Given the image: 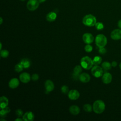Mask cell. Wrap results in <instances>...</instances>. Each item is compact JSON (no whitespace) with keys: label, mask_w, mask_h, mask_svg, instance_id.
Here are the masks:
<instances>
[{"label":"cell","mask_w":121,"mask_h":121,"mask_svg":"<svg viewBox=\"0 0 121 121\" xmlns=\"http://www.w3.org/2000/svg\"><path fill=\"white\" fill-rule=\"evenodd\" d=\"M16 113L18 117H21L23 115V112L22 110L21 109H17L16 111Z\"/></svg>","instance_id":"cell-30"},{"label":"cell","mask_w":121,"mask_h":121,"mask_svg":"<svg viewBox=\"0 0 121 121\" xmlns=\"http://www.w3.org/2000/svg\"><path fill=\"white\" fill-rule=\"evenodd\" d=\"M19 84V80L17 78H12L9 82V85L10 88L14 89L17 88Z\"/></svg>","instance_id":"cell-15"},{"label":"cell","mask_w":121,"mask_h":121,"mask_svg":"<svg viewBox=\"0 0 121 121\" xmlns=\"http://www.w3.org/2000/svg\"><path fill=\"white\" fill-rule=\"evenodd\" d=\"M92 50H93V47L90 44H87L85 47V50L86 52H92Z\"/></svg>","instance_id":"cell-28"},{"label":"cell","mask_w":121,"mask_h":121,"mask_svg":"<svg viewBox=\"0 0 121 121\" xmlns=\"http://www.w3.org/2000/svg\"><path fill=\"white\" fill-rule=\"evenodd\" d=\"M0 121H6V120L3 119H0Z\"/></svg>","instance_id":"cell-38"},{"label":"cell","mask_w":121,"mask_h":121,"mask_svg":"<svg viewBox=\"0 0 121 121\" xmlns=\"http://www.w3.org/2000/svg\"><path fill=\"white\" fill-rule=\"evenodd\" d=\"M22 120H23V119H21L19 118H17V119H16L15 120L16 121H22Z\"/></svg>","instance_id":"cell-35"},{"label":"cell","mask_w":121,"mask_h":121,"mask_svg":"<svg viewBox=\"0 0 121 121\" xmlns=\"http://www.w3.org/2000/svg\"><path fill=\"white\" fill-rule=\"evenodd\" d=\"M95 27L97 30H102L104 28V26L102 22H98L96 23V24L95 25Z\"/></svg>","instance_id":"cell-26"},{"label":"cell","mask_w":121,"mask_h":121,"mask_svg":"<svg viewBox=\"0 0 121 121\" xmlns=\"http://www.w3.org/2000/svg\"><path fill=\"white\" fill-rule=\"evenodd\" d=\"M79 79L82 82L87 83L89 81L90 79V76L88 74L86 73H83L79 75Z\"/></svg>","instance_id":"cell-14"},{"label":"cell","mask_w":121,"mask_h":121,"mask_svg":"<svg viewBox=\"0 0 121 121\" xmlns=\"http://www.w3.org/2000/svg\"><path fill=\"white\" fill-rule=\"evenodd\" d=\"M82 67L79 65H77L74 69L73 74L77 76H79V74L82 72Z\"/></svg>","instance_id":"cell-23"},{"label":"cell","mask_w":121,"mask_h":121,"mask_svg":"<svg viewBox=\"0 0 121 121\" xmlns=\"http://www.w3.org/2000/svg\"><path fill=\"white\" fill-rule=\"evenodd\" d=\"M2 23V17H0V24Z\"/></svg>","instance_id":"cell-37"},{"label":"cell","mask_w":121,"mask_h":121,"mask_svg":"<svg viewBox=\"0 0 121 121\" xmlns=\"http://www.w3.org/2000/svg\"><path fill=\"white\" fill-rule=\"evenodd\" d=\"M31 79L29 74L26 72H23L21 73L19 76V79L24 83H27L30 81Z\"/></svg>","instance_id":"cell-11"},{"label":"cell","mask_w":121,"mask_h":121,"mask_svg":"<svg viewBox=\"0 0 121 121\" xmlns=\"http://www.w3.org/2000/svg\"><path fill=\"white\" fill-rule=\"evenodd\" d=\"M39 1L38 0H29L27 3L26 7L30 11H34L39 7Z\"/></svg>","instance_id":"cell-5"},{"label":"cell","mask_w":121,"mask_h":121,"mask_svg":"<svg viewBox=\"0 0 121 121\" xmlns=\"http://www.w3.org/2000/svg\"><path fill=\"white\" fill-rule=\"evenodd\" d=\"M111 65H112V67H116V66L117 65V62L115 61H113L112 62Z\"/></svg>","instance_id":"cell-33"},{"label":"cell","mask_w":121,"mask_h":121,"mask_svg":"<svg viewBox=\"0 0 121 121\" xmlns=\"http://www.w3.org/2000/svg\"><path fill=\"white\" fill-rule=\"evenodd\" d=\"M102 79L104 83L106 84H109L112 80V76L109 72H105L102 76Z\"/></svg>","instance_id":"cell-10"},{"label":"cell","mask_w":121,"mask_h":121,"mask_svg":"<svg viewBox=\"0 0 121 121\" xmlns=\"http://www.w3.org/2000/svg\"><path fill=\"white\" fill-rule=\"evenodd\" d=\"M120 69H121V62L120 64Z\"/></svg>","instance_id":"cell-39"},{"label":"cell","mask_w":121,"mask_h":121,"mask_svg":"<svg viewBox=\"0 0 121 121\" xmlns=\"http://www.w3.org/2000/svg\"><path fill=\"white\" fill-rule=\"evenodd\" d=\"M61 92L64 94H67L68 93V92H69L68 87L65 85L61 87Z\"/></svg>","instance_id":"cell-29"},{"label":"cell","mask_w":121,"mask_h":121,"mask_svg":"<svg viewBox=\"0 0 121 121\" xmlns=\"http://www.w3.org/2000/svg\"><path fill=\"white\" fill-rule=\"evenodd\" d=\"M111 37L114 40H118L121 39V29H116L113 30L111 34Z\"/></svg>","instance_id":"cell-9"},{"label":"cell","mask_w":121,"mask_h":121,"mask_svg":"<svg viewBox=\"0 0 121 121\" xmlns=\"http://www.w3.org/2000/svg\"><path fill=\"white\" fill-rule=\"evenodd\" d=\"M35 116L32 112H27L23 115V119L25 121H33Z\"/></svg>","instance_id":"cell-13"},{"label":"cell","mask_w":121,"mask_h":121,"mask_svg":"<svg viewBox=\"0 0 121 121\" xmlns=\"http://www.w3.org/2000/svg\"><path fill=\"white\" fill-rule=\"evenodd\" d=\"M83 109L86 112H91L92 111V106L89 104H85L83 106Z\"/></svg>","instance_id":"cell-25"},{"label":"cell","mask_w":121,"mask_h":121,"mask_svg":"<svg viewBox=\"0 0 121 121\" xmlns=\"http://www.w3.org/2000/svg\"><path fill=\"white\" fill-rule=\"evenodd\" d=\"M111 64L108 61H104L102 64V68L105 70H108L112 68Z\"/></svg>","instance_id":"cell-21"},{"label":"cell","mask_w":121,"mask_h":121,"mask_svg":"<svg viewBox=\"0 0 121 121\" xmlns=\"http://www.w3.org/2000/svg\"><path fill=\"white\" fill-rule=\"evenodd\" d=\"M0 108H4L7 107L9 104V100L8 99L4 96H2L0 98Z\"/></svg>","instance_id":"cell-17"},{"label":"cell","mask_w":121,"mask_h":121,"mask_svg":"<svg viewBox=\"0 0 121 121\" xmlns=\"http://www.w3.org/2000/svg\"><path fill=\"white\" fill-rule=\"evenodd\" d=\"M1 48H2V44H1V43H0V50L1 49Z\"/></svg>","instance_id":"cell-40"},{"label":"cell","mask_w":121,"mask_h":121,"mask_svg":"<svg viewBox=\"0 0 121 121\" xmlns=\"http://www.w3.org/2000/svg\"><path fill=\"white\" fill-rule=\"evenodd\" d=\"M39 79V75L37 74H34L32 76V79L33 81H36Z\"/></svg>","instance_id":"cell-32"},{"label":"cell","mask_w":121,"mask_h":121,"mask_svg":"<svg viewBox=\"0 0 121 121\" xmlns=\"http://www.w3.org/2000/svg\"><path fill=\"white\" fill-rule=\"evenodd\" d=\"M80 96L79 92L75 89H73L69 91L68 93L69 98L72 100H75L78 99Z\"/></svg>","instance_id":"cell-8"},{"label":"cell","mask_w":121,"mask_h":121,"mask_svg":"<svg viewBox=\"0 0 121 121\" xmlns=\"http://www.w3.org/2000/svg\"><path fill=\"white\" fill-rule=\"evenodd\" d=\"M23 67L22 65V64L19 62V63L16 64L15 66V70L17 72H19L21 71L23 69Z\"/></svg>","instance_id":"cell-24"},{"label":"cell","mask_w":121,"mask_h":121,"mask_svg":"<svg viewBox=\"0 0 121 121\" xmlns=\"http://www.w3.org/2000/svg\"><path fill=\"white\" fill-rule=\"evenodd\" d=\"M46 91L48 92L52 91L54 88L53 83L51 80H47L44 84Z\"/></svg>","instance_id":"cell-12"},{"label":"cell","mask_w":121,"mask_h":121,"mask_svg":"<svg viewBox=\"0 0 121 121\" xmlns=\"http://www.w3.org/2000/svg\"><path fill=\"white\" fill-rule=\"evenodd\" d=\"M95 44L99 48L104 47L106 45L107 40L106 36L103 34L98 35L95 39Z\"/></svg>","instance_id":"cell-4"},{"label":"cell","mask_w":121,"mask_h":121,"mask_svg":"<svg viewBox=\"0 0 121 121\" xmlns=\"http://www.w3.org/2000/svg\"><path fill=\"white\" fill-rule=\"evenodd\" d=\"M9 54V52L6 50H3L0 51V56L2 58H7Z\"/></svg>","instance_id":"cell-27"},{"label":"cell","mask_w":121,"mask_h":121,"mask_svg":"<svg viewBox=\"0 0 121 121\" xmlns=\"http://www.w3.org/2000/svg\"><path fill=\"white\" fill-rule=\"evenodd\" d=\"M118 26L120 29H121V19L119 20L118 22V24H117Z\"/></svg>","instance_id":"cell-34"},{"label":"cell","mask_w":121,"mask_h":121,"mask_svg":"<svg viewBox=\"0 0 121 121\" xmlns=\"http://www.w3.org/2000/svg\"><path fill=\"white\" fill-rule=\"evenodd\" d=\"M80 64L81 67L86 69H90L93 64V60L88 56H85L82 58L80 60Z\"/></svg>","instance_id":"cell-3"},{"label":"cell","mask_w":121,"mask_h":121,"mask_svg":"<svg viewBox=\"0 0 121 121\" xmlns=\"http://www.w3.org/2000/svg\"><path fill=\"white\" fill-rule=\"evenodd\" d=\"M20 63L22 64L23 68L25 69L28 68L30 66V61L28 59L24 58L21 60Z\"/></svg>","instance_id":"cell-19"},{"label":"cell","mask_w":121,"mask_h":121,"mask_svg":"<svg viewBox=\"0 0 121 121\" xmlns=\"http://www.w3.org/2000/svg\"><path fill=\"white\" fill-rule=\"evenodd\" d=\"M82 23L87 26H95L96 23V19L94 16L91 14L86 15L83 17Z\"/></svg>","instance_id":"cell-2"},{"label":"cell","mask_w":121,"mask_h":121,"mask_svg":"<svg viewBox=\"0 0 121 121\" xmlns=\"http://www.w3.org/2000/svg\"><path fill=\"white\" fill-rule=\"evenodd\" d=\"M82 39L85 43L90 44L93 43L94 40V37L93 35L88 33H85L82 36Z\"/></svg>","instance_id":"cell-7"},{"label":"cell","mask_w":121,"mask_h":121,"mask_svg":"<svg viewBox=\"0 0 121 121\" xmlns=\"http://www.w3.org/2000/svg\"><path fill=\"white\" fill-rule=\"evenodd\" d=\"M99 52L101 54H104L106 52V50L104 47L99 48V49L98 50Z\"/></svg>","instance_id":"cell-31"},{"label":"cell","mask_w":121,"mask_h":121,"mask_svg":"<svg viewBox=\"0 0 121 121\" xmlns=\"http://www.w3.org/2000/svg\"><path fill=\"white\" fill-rule=\"evenodd\" d=\"M21 0V1H25V0Z\"/></svg>","instance_id":"cell-41"},{"label":"cell","mask_w":121,"mask_h":121,"mask_svg":"<svg viewBox=\"0 0 121 121\" xmlns=\"http://www.w3.org/2000/svg\"><path fill=\"white\" fill-rule=\"evenodd\" d=\"M38 1H39L40 3H43V2H44L45 1H46V0H38Z\"/></svg>","instance_id":"cell-36"},{"label":"cell","mask_w":121,"mask_h":121,"mask_svg":"<svg viewBox=\"0 0 121 121\" xmlns=\"http://www.w3.org/2000/svg\"><path fill=\"white\" fill-rule=\"evenodd\" d=\"M102 61V58L99 56H95L93 60V64L95 65H98L100 64L101 63Z\"/></svg>","instance_id":"cell-22"},{"label":"cell","mask_w":121,"mask_h":121,"mask_svg":"<svg viewBox=\"0 0 121 121\" xmlns=\"http://www.w3.org/2000/svg\"><path fill=\"white\" fill-rule=\"evenodd\" d=\"M57 17V14L55 12L52 11L47 14L46 15V19L48 21L52 22L54 21Z\"/></svg>","instance_id":"cell-16"},{"label":"cell","mask_w":121,"mask_h":121,"mask_svg":"<svg viewBox=\"0 0 121 121\" xmlns=\"http://www.w3.org/2000/svg\"><path fill=\"white\" fill-rule=\"evenodd\" d=\"M92 75L95 78H99L103 75V70L101 67L98 65H95L91 69Z\"/></svg>","instance_id":"cell-6"},{"label":"cell","mask_w":121,"mask_h":121,"mask_svg":"<svg viewBox=\"0 0 121 121\" xmlns=\"http://www.w3.org/2000/svg\"><path fill=\"white\" fill-rule=\"evenodd\" d=\"M105 105L104 102L101 100L95 101L93 105V110L97 114L102 113L105 109Z\"/></svg>","instance_id":"cell-1"},{"label":"cell","mask_w":121,"mask_h":121,"mask_svg":"<svg viewBox=\"0 0 121 121\" xmlns=\"http://www.w3.org/2000/svg\"><path fill=\"white\" fill-rule=\"evenodd\" d=\"M10 111V110L8 106L4 108H1V110H0V115L1 117L4 118L6 116L8 113Z\"/></svg>","instance_id":"cell-20"},{"label":"cell","mask_w":121,"mask_h":121,"mask_svg":"<svg viewBox=\"0 0 121 121\" xmlns=\"http://www.w3.org/2000/svg\"><path fill=\"white\" fill-rule=\"evenodd\" d=\"M70 112L73 115H77L80 112V108L77 105H73L71 106L69 109Z\"/></svg>","instance_id":"cell-18"}]
</instances>
